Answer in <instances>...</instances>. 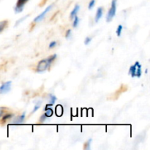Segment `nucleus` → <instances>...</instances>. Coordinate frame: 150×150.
Here are the masks:
<instances>
[{
    "mask_svg": "<svg viewBox=\"0 0 150 150\" xmlns=\"http://www.w3.org/2000/svg\"><path fill=\"white\" fill-rule=\"evenodd\" d=\"M57 57V54H54V55L51 56L45 59H42L41 61H40L38 64V67H37V71L38 73H42V72L45 71L48 68V67L51 65V63L55 60Z\"/></svg>",
    "mask_w": 150,
    "mask_h": 150,
    "instance_id": "1",
    "label": "nucleus"
},
{
    "mask_svg": "<svg viewBox=\"0 0 150 150\" xmlns=\"http://www.w3.org/2000/svg\"><path fill=\"white\" fill-rule=\"evenodd\" d=\"M116 11H117V0H112L111 8L109 9V10L108 12V14H107V22H110L112 20L113 18L115 16Z\"/></svg>",
    "mask_w": 150,
    "mask_h": 150,
    "instance_id": "2",
    "label": "nucleus"
},
{
    "mask_svg": "<svg viewBox=\"0 0 150 150\" xmlns=\"http://www.w3.org/2000/svg\"><path fill=\"white\" fill-rule=\"evenodd\" d=\"M29 0H18L17 3H16V6L15 7V12L17 13L22 12L23 7H24V5Z\"/></svg>",
    "mask_w": 150,
    "mask_h": 150,
    "instance_id": "3",
    "label": "nucleus"
},
{
    "mask_svg": "<svg viewBox=\"0 0 150 150\" xmlns=\"http://www.w3.org/2000/svg\"><path fill=\"white\" fill-rule=\"evenodd\" d=\"M12 81H7L0 86V94L7 93L11 89Z\"/></svg>",
    "mask_w": 150,
    "mask_h": 150,
    "instance_id": "4",
    "label": "nucleus"
},
{
    "mask_svg": "<svg viewBox=\"0 0 150 150\" xmlns=\"http://www.w3.org/2000/svg\"><path fill=\"white\" fill-rule=\"evenodd\" d=\"M52 7H53V4H51V5L48 6V7H47V8L45 9V10H44V11L42 12V13H40V14L39 16H37V17L35 18V20H34V21H35V22H39V21H42V19H43V18L45 16V15H46L47 13H48V12H49L50 10H51Z\"/></svg>",
    "mask_w": 150,
    "mask_h": 150,
    "instance_id": "5",
    "label": "nucleus"
},
{
    "mask_svg": "<svg viewBox=\"0 0 150 150\" xmlns=\"http://www.w3.org/2000/svg\"><path fill=\"white\" fill-rule=\"evenodd\" d=\"M25 117H26V115H25V113H23L22 115L18 116V117H16L14 120L13 121V124H16V125H19L21 124V123L23 122L25 120Z\"/></svg>",
    "mask_w": 150,
    "mask_h": 150,
    "instance_id": "6",
    "label": "nucleus"
},
{
    "mask_svg": "<svg viewBox=\"0 0 150 150\" xmlns=\"http://www.w3.org/2000/svg\"><path fill=\"white\" fill-rule=\"evenodd\" d=\"M136 67H137V64H136V62L135 63L134 65L131 66L129 70V74L131 76L132 78L136 77Z\"/></svg>",
    "mask_w": 150,
    "mask_h": 150,
    "instance_id": "7",
    "label": "nucleus"
},
{
    "mask_svg": "<svg viewBox=\"0 0 150 150\" xmlns=\"http://www.w3.org/2000/svg\"><path fill=\"white\" fill-rule=\"evenodd\" d=\"M103 13V7H99L98 9V10H97L96 16H95V21L98 22L102 18Z\"/></svg>",
    "mask_w": 150,
    "mask_h": 150,
    "instance_id": "8",
    "label": "nucleus"
},
{
    "mask_svg": "<svg viewBox=\"0 0 150 150\" xmlns=\"http://www.w3.org/2000/svg\"><path fill=\"white\" fill-rule=\"evenodd\" d=\"M136 64H137V67H136V77L140 78L142 74V65H141V64L139 62H136Z\"/></svg>",
    "mask_w": 150,
    "mask_h": 150,
    "instance_id": "9",
    "label": "nucleus"
},
{
    "mask_svg": "<svg viewBox=\"0 0 150 150\" xmlns=\"http://www.w3.org/2000/svg\"><path fill=\"white\" fill-rule=\"evenodd\" d=\"M80 10V7H79V4H76V7H74V9L73 10V11L70 13V18H73L75 16H76V14L78 13V12Z\"/></svg>",
    "mask_w": 150,
    "mask_h": 150,
    "instance_id": "10",
    "label": "nucleus"
},
{
    "mask_svg": "<svg viewBox=\"0 0 150 150\" xmlns=\"http://www.w3.org/2000/svg\"><path fill=\"white\" fill-rule=\"evenodd\" d=\"M45 111V115L46 116L47 118L48 117H52L53 115V110L51 108H48V106H46V108L44 109Z\"/></svg>",
    "mask_w": 150,
    "mask_h": 150,
    "instance_id": "11",
    "label": "nucleus"
},
{
    "mask_svg": "<svg viewBox=\"0 0 150 150\" xmlns=\"http://www.w3.org/2000/svg\"><path fill=\"white\" fill-rule=\"evenodd\" d=\"M7 24V21H0V32H2L4 29V28L6 27Z\"/></svg>",
    "mask_w": 150,
    "mask_h": 150,
    "instance_id": "12",
    "label": "nucleus"
},
{
    "mask_svg": "<svg viewBox=\"0 0 150 150\" xmlns=\"http://www.w3.org/2000/svg\"><path fill=\"white\" fill-rule=\"evenodd\" d=\"M13 117V114H5V115H4V117H3L2 118V122H6L7 120H10V118H12V117Z\"/></svg>",
    "mask_w": 150,
    "mask_h": 150,
    "instance_id": "13",
    "label": "nucleus"
},
{
    "mask_svg": "<svg viewBox=\"0 0 150 150\" xmlns=\"http://www.w3.org/2000/svg\"><path fill=\"white\" fill-rule=\"evenodd\" d=\"M56 100H57V98L55 96H53V95H51L50 96V103L48 104L49 105H52L55 103Z\"/></svg>",
    "mask_w": 150,
    "mask_h": 150,
    "instance_id": "14",
    "label": "nucleus"
},
{
    "mask_svg": "<svg viewBox=\"0 0 150 150\" xmlns=\"http://www.w3.org/2000/svg\"><path fill=\"white\" fill-rule=\"evenodd\" d=\"M92 142V139H90L87 141V142H86V143L84 144V149H90V144Z\"/></svg>",
    "mask_w": 150,
    "mask_h": 150,
    "instance_id": "15",
    "label": "nucleus"
},
{
    "mask_svg": "<svg viewBox=\"0 0 150 150\" xmlns=\"http://www.w3.org/2000/svg\"><path fill=\"white\" fill-rule=\"evenodd\" d=\"M40 106H41V101H38V102L36 104H35V108H34V110H33V111H32V113H35V111H38V110L39 109V108Z\"/></svg>",
    "mask_w": 150,
    "mask_h": 150,
    "instance_id": "16",
    "label": "nucleus"
},
{
    "mask_svg": "<svg viewBox=\"0 0 150 150\" xmlns=\"http://www.w3.org/2000/svg\"><path fill=\"white\" fill-rule=\"evenodd\" d=\"M79 17H78V16H75V19H74V21H73V27H77L78 26V25H79Z\"/></svg>",
    "mask_w": 150,
    "mask_h": 150,
    "instance_id": "17",
    "label": "nucleus"
},
{
    "mask_svg": "<svg viewBox=\"0 0 150 150\" xmlns=\"http://www.w3.org/2000/svg\"><path fill=\"white\" fill-rule=\"evenodd\" d=\"M122 25H119L118 27H117V35L118 37L121 36V33H122Z\"/></svg>",
    "mask_w": 150,
    "mask_h": 150,
    "instance_id": "18",
    "label": "nucleus"
},
{
    "mask_svg": "<svg viewBox=\"0 0 150 150\" xmlns=\"http://www.w3.org/2000/svg\"><path fill=\"white\" fill-rule=\"evenodd\" d=\"M95 0H91L90 2H89V10H91V9L93 8L94 6H95Z\"/></svg>",
    "mask_w": 150,
    "mask_h": 150,
    "instance_id": "19",
    "label": "nucleus"
},
{
    "mask_svg": "<svg viewBox=\"0 0 150 150\" xmlns=\"http://www.w3.org/2000/svg\"><path fill=\"white\" fill-rule=\"evenodd\" d=\"M92 41V38H86L84 40V44L85 45H89V42Z\"/></svg>",
    "mask_w": 150,
    "mask_h": 150,
    "instance_id": "20",
    "label": "nucleus"
},
{
    "mask_svg": "<svg viewBox=\"0 0 150 150\" xmlns=\"http://www.w3.org/2000/svg\"><path fill=\"white\" fill-rule=\"evenodd\" d=\"M46 118H47L46 116H45V114H42V115L41 116L40 120V122H43L45 121V120H46Z\"/></svg>",
    "mask_w": 150,
    "mask_h": 150,
    "instance_id": "21",
    "label": "nucleus"
},
{
    "mask_svg": "<svg viewBox=\"0 0 150 150\" xmlns=\"http://www.w3.org/2000/svg\"><path fill=\"white\" fill-rule=\"evenodd\" d=\"M56 45H57V42H55V41H53V42H51V43H50L49 48H53L54 47H55Z\"/></svg>",
    "mask_w": 150,
    "mask_h": 150,
    "instance_id": "22",
    "label": "nucleus"
},
{
    "mask_svg": "<svg viewBox=\"0 0 150 150\" xmlns=\"http://www.w3.org/2000/svg\"><path fill=\"white\" fill-rule=\"evenodd\" d=\"M70 35H71V30L69 29V30L67 32V34H66V38H70Z\"/></svg>",
    "mask_w": 150,
    "mask_h": 150,
    "instance_id": "23",
    "label": "nucleus"
},
{
    "mask_svg": "<svg viewBox=\"0 0 150 150\" xmlns=\"http://www.w3.org/2000/svg\"><path fill=\"white\" fill-rule=\"evenodd\" d=\"M4 108H2V107H0V118H1V117L2 116V114H4Z\"/></svg>",
    "mask_w": 150,
    "mask_h": 150,
    "instance_id": "24",
    "label": "nucleus"
}]
</instances>
